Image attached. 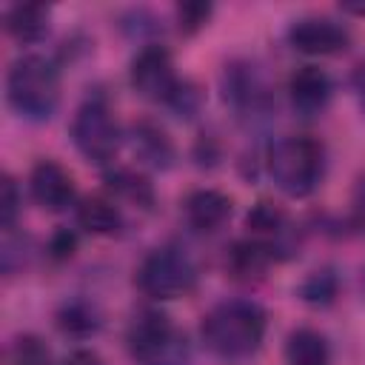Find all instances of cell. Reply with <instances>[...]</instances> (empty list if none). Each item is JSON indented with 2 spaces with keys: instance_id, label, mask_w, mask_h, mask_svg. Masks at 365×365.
<instances>
[{
  "instance_id": "1",
  "label": "cell",
  "mask_w": 365,
  "mask_h": 365,
  "mask_svg": "<svg viewBox=\"0 0 365 365\" xmlns=\"http://www.w3.org/2000/svg\"><path fill=\"white\" fill-rule=\"evenodd\" d=\"M268 317L254 299H222L200 322L205 348L228 362L254 356L262 348Z\"/></svg>"
},
{
  "instance_id": "2",
  "label": "cell",
  "mask_w": 365,
  "mask_h": 365,
  "mask_svg": "<svg viewBox=\"0 0 365 365\" xmlns=\"http://www.w3.org/2000/svg\"><path fill=\"white\" fill-rule=\"evenodd\" d=\"M128 77H131L134 91L143 100L168 106L180 117H191L200 108V91L191 83L180 80V74L174 71V60H171L168 48L160 43H148L134 54Z\"/></svg>"
},
{
  "instance_id": "3",
  "label": "cell",
  "mask_w": 365,
  "mask_h": 365,
  "mask_svg": "<svg viewBox=\"0 0 365 365\" xmlns=\"http://www.w3.org/2000/svg\"><path fill=\"white\" fill-rule=\"evenodd\" d=\"M6 100L14 114L31 123H46L60 106V71L43 54H23L9 66Z\"/></svg>"
},
{
  "instance_id": "4",
  "label": "cell",
  "mask_w": 365,
  "mask_h": 365,
  "mask_svg": "<svg viewBox=\"0 0 365 365\" xmlns=\"http://www.w3.org/2000/svg\"><path fill=\"white\" fill-rule=\"evenodd\" d=\"M325 145L308 134L282 137L268 151V174L274 185L291 200L311 197L325 180Z\"/></svg>"
},
{
  "instance_id": "5",
  "label": "cell",
  "mask_w": 365,
  "mask_h": 365,
  "mask_svg": "<svg viewBox=\"0 0 365 365\" xmlns=\"http://www.w3.org/2000/svg\"><path fill=\"white\" fill-rule=\"evenodd\" d=\"M125 348L134 365H188V334L163 311H140L125 331Z\"/></svg>"
},
{
  "instance_id": "6",
  "label": "cell",
  "mask_w": 365,
  "mask_h": 365,
  "mask_svg": "<svg viewBox=\"0 0 365 365\" xmlns=\"http://www.w3.org/2000/svg\"><path fill=\"white\" fill-rule=\"evenodd\" d=\"M134 282L151 299H180L197 288V265L185 248L160 245L143 257Z\"/></svg>"
},
{
  "instance_id": "7",
  "label": "cell",
  "mask_w": 365,
  "mask_h": 365,
  "mask_svg": "<svg viewBox=\"0 0 365 365\" xmlns=\"http://www.w3.org/2000/svg\"><path fill=\"white\" fill-rule=\"evenodd\" d=\"M71 143L74 148L94 165H108L120 148V125L103 97H88L71 120Z\"/></svg>"
},
{
  "instance_id": "8",
  "label": "cell",
  "mask_w": 365,
  "mask_h": 365,
  "mask_svg": "<svg viewBox=\"0 0 365 365\" xmlns=\"http://www.w3.org/2000/svg\"><path fill=\"white\" fill-rule=\"evenodd\" d=\"M222 100L225 106L234 108L237 117H248V120H259L271 111V88L262 80V74L251 66V63H228L222 71Z\"/></svg>"
},
{
  "instance_id": "9",
  "label": "cell",
  "mask_w": 365,
  "mask_h": 365,
  "mask_svg": "<svg viewBox=\"0 0 365 365\" xmlns=\"http://www.w3.org/2000/svg\"><path fill=\"white\" fill-rule=\"evenodd\" d=\"M29 194L43 211L60 214L74 208L77 185H74V177L57 160H40L29 174Z\"/></svg>"
},
{
  "instance_id": "10",
  "label": "cell",
  "mask_w": 365,
  "mask_h": 365,
  "mask_svg": "<svg viewBox=\"0 0 365 365\" xmlns=\"http://www.w3.org/2000/svg\"><path fill=\"white\" fill-rule=\"evenodd\" d=\"M288 43L302 54L322 57V54L345 51L351 43V34L342 23L331 17H299L288 26Z\"/></svg>"
},
{
  "instance_id": "11",
  "label": "cell",
  "mask_w": 365,
  "mask_h": 365,
  "mask_svg": "<svg viewBox=\"0 0 365 365\" xmlns=\"http://www.w3.org/2000/svg\"><path fill=\"white\" fill-rule=\"evenodd\" d=\"M288 97H291V106L299 117H319L328 106H331V97H334V83L328 77L325 68L319 66H299L291 77H288Z\"/></svg>"
},
{
  "instance_id": "12",
  "label": "cell",
  "mask_w": 365,
  "mask_h": 365,
  "mask_svg": "<svg viewBox=\"0 0 365 365\" xmlns=\"http://www.w3.org/2000/svg\"><path fill=\"white\" fill-rule=\"evenodd\" d=\"M245 228H248V237L251 240L262 242L274 254V259L291 251V225H288V217H285V211L279 205L259 200L248 211Z\"/></svg>"
},
{
  "instance_id": "13",
  "label": "cell",
  "mask_w": 365,
  "mask_h": 365,
  "mask_svg": "<svg viewBox=\"0 0 365 365\" xmlns=\"http://www.w3.org/2000/svg\"><path fill=\"white\" fill-rule=\"evenodd\" d=\"M231 211H234V202L228 194L217 191V188H197L185 197L182 202V217L185 222L200 231V234H214L220 231L228 220H231Z\"/></svg>"
},
{
  "instance_id": "14",
  "label": "cell",
  "mask_w": 365,
  "mask_h": 365,
  "mask_svg": "<svg viewBox=\"0 0 365 365\" xmlns=\"http://www.w3.org/2000/svg\"><path fill=\"white\" fill-rule=\"evenodd\" d=\"M131 145L137 151V157L154 168H171L174 165V143L168 140V134L151 123V120H137L131 125Z\"/></svg>"
},
{
  "instance_id": "15",
  "label": "cell",
  "mask_w": 365,
  "mask_h": 365,
  "mask_svg": "<svg viewBox=\"0 0 365 365\" xmlns=\"http://www.w3.org/2000/svg\"><path fill=\"white\" fill-rule=\"evenodd\" d=\"M74 220L86 234L94 237H114L123 231L120 208L106 197H86L74 205Z\"/></svg>"
},
{
  "instance_id": "16",
  "label": "cell",
  "mask_w": 365,
  "mask_h": 365,
  "mask_svg": "<svg viewBox=\"0 0 365 365\" xmlns=\"http://www.w3.org/2000/svg\"><path fill=\"white\" fill-rule=\"evenodd\" d=\"M51 11L40 3H17L6 9V31L17 43H40L48 34Z\"/></svg>"
},
{
  "instance_id": "17",
  "label": "cell",
  "mask_w": 365,
  "mask_h": 365,
  "mask_svg": "<svg viewBox=\"0 0 365 365\" xmlns=\"http://www.w3.org/2000/svg\"><path fill=\"white\" fill-rule=\"evenodd\" d=\"M285 362L288 365H331L328 339L314 328L291 331L285 342Z\"/></svg>"
},
{
  "instance_id": "18",
  "label": "cell",
  "mask_w": 365,
  "mask_h": 365,
  "mask_svg": "<svg viewBox=\"0 0 365 365\" xmlns=\"http://www.w3.org/2000/svg\"><path fill=\"white\" fill-rule=\"evenodd\" d=\"M106 185L114 197L128 200L131 205H140L145 211L154 208V185L148 182L145 174L134 171V168H108L106 171Z\"/></svg>"
},
{
  "instance_id": "19",
  "label": "cell",
  "mask_w": 365,
  "mask_h": 365,
  "mask_svg": "<svg viewBox=\"0 0 365 365\" xmlns=\"http://www.w3.org/2000/svg\"><path fill=\"white\" fill-rule=\"evenodd\" d=\"M271 262H274V254L262 242H257L251 237L234 242L231 251H228V257H225V265H228V271L237 279H257V277L265 274V268Z\"/></svg>"
},
{
  "instance_id": "20",
  "label": "cell",
  "mask_w": 365,
  "mask_h": 365,
  "mask_svg": "<svg viewBox=\"0 0 365 365\" xmlns=\"http://www.w3.org/2000/svg\"><path fill=\"white\" fill-rule=\"evenodd\" d=\"M297 291L311 305H331L334 297H336V291H339V277L331 268H322V271L308 274Z\"/></svg>"
},
{
  "instance_id": "21",
  "label": "cell",
  "mask_w": 365,
  "mask_h": 365,
  "mask_svg": "<svg viewBox=\"0 0 365 365\" xmlns=\"http://www.w3.org/2000/svg\"><path fill=\"white\" fill-rule=\"evenodd\" d=\"M57 325L66 331V334H74V336H88L100 328V317L91 305L86 302H68L63 305V311L57 314Z\"/></svg>"
},
{
  "instance_id": "22",
  "label": "cell",
  "mask_w": 365,
  "mask_h": 365,
  "mask_svg": "<svg viewBox=\"0 0 365 365\" xmlns=\"http://www.w3.org/2000/svg\"><path fill=\"white\" fill-rule=\"evenodd\" d=\"M9 365H51V351L43 339L26 334L17 336L9 348Z\"/></svg>"
},
{
  "instance_id": "23",
  "label": "cell",
  "mask_w": 365,
  "mask_h": 365,
  "mask_svg": "<svg viewBox=\"0 0 365 365\" xmlns=\"http://www.w3.org/2000/svg\"><path fill=\"white\" fill-rule=\"evenodd\" d=\"M20 202H23V197H20L17 182L9 174H3V182H0V225H3V231L14 228L17 214H20Z\"/></svg>"
},
{
  "instance_id": "24",
  "label": "cell",
  "mask_w": 365,
  "mask_h": 365,
  "mask_svg": "<svg viewBox=\"0 0 365 365\" xmlns=\"http://www.w3.org/2000/svg\"><path fill=\"white\" fill-rule=\"evenodd\" d=\"M208 14H211V6H205V3H182V6H177L180 31L194 34L197 29H202V26H205Z\"/></svg>"
},
{
  "instance_id": "25",
  "label": "cell",
  "mask_w": 365,
  "mask_h": 365,
  "mask_svg": "<svg viewBox=\"0 0 365 365\" xmlns=\"http://www.w3.org/2000/svg\"><path fill=\"white\" fill-rule=\"evenodd\" d=\"M351 88H354V97H356L362 114H365V60H359L354 66V71H351Z\"/></svg>"
},
{
  "instance_id": "26",
  "label": "cell",
  "mask_w": 365,
  "mask_h": 365,
  "mask_svg": "<svg viewBox=\"0 0 365 365\" xmlns=\"http://www.w3.org/2000/svg\"><path fill=\"white\" fill-rule=\"evenodd\" d=\"M63 365H106V362L100 359V354H97V351L77 348V351H71V354L63 359Z\"/></svg>"
},
{
  "instance_id": "27",
  "label": "cell",
  "mask_w": 365,
  "mask_h": 365,
  "mask_svg": "<svg viewBox=\"0 0 365 365\" xmlns=\"http://www.w3.org/2000/svg\"><path fill=\"white\" fill-rule=\"evenodd\" d=\"M71 248H74V237H71L68 231H60V234L54 237V242H51V251H54V254H60V257L71 254Z\"/></svg>"
},
{
  "instance_id": "28",
  "label": "cell",
  "mask_w": 365,
  "mask_h": 365,
  "mask_svg": "<svg viewBox=\"0 0 365 365\" xmlns=\"http://www.w3.org/2000/svg\"><path fill=\"white\" fill-rule=\"evenodd\" d=\"M356 220H359V225L365 228V182H362L359 191H356Z\"/></svg>"
},
{
  "instance_id": "29",
  "label": "cell",
  "mask_w": 365,
  "mask_h": 365,
  "mask_svg": "<svg viewBox=\"0 0 365 365\" xmlns=\"http://www.w3.org/2000/svg\"><path fill=\"white\" fill-rule=\"evenodd\" d=\"M342 11H354V14H365V6H342Z\"/></svg>"
}]
</instances>
